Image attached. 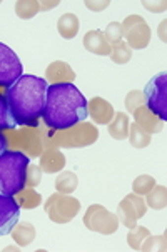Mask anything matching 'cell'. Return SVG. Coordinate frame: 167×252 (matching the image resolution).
I'll list each match as a JSON object with an SVG mask.
<instances>
[{
  "mask_svg": "<svg viewBox=\"0 0 167 252\" xmlns=\"http://www.w3.org/2000/svg\"><path fill=\"white\" fill-rule=\"evenodd\" d=\"M87 115V100L74 84L62 82L47 87L45 109L42 114L47 127L54 130H67L84 122Z\"/></svg>",
  "mask_w": 167,
  "mask_h": 252,
  "instance_id": "1",
  "label": "cell"
},
{
  "mask_svg": "<svg viewBox=\"0 0 167 252\" xmlns=\"http://www.w3.org/2000/svg\"><path fill=\"white\" fill-rule=\"evenodd\" d=\"M45 79L22 74L7 89L5 99L17 126L35 127L45 109L47 97Z\"/></svg>",
  "mask_w": 167,
  "mask_h": 252,
  "instance_id": "2",
  "label": "cell"
},
{
  "mask_svg": "<svg viewBox=\"0 0 167 252\" xmlns=\"http://www.w3.org/2000/svg\"><path fill=\"white\" fill-rule=\"evenodd\" d=\"M29 157L22 152L5 151L0 154V194L17 195L25 189Z\"/></svg>",
  "mask_w": 167,
  "mask_h": 252,
  "instance_id": "3",
  "label": "cell"
},
{
  "mask_svg": "<svg viewBox=\"0 0 167 252\" xmlns=\"http://www.w3.org/2000/svg\"><path fill=\"white\" fill-rule=\"evenodd\" d=\"M144 105L151 114L161 119V122L167 121V75H154L144 89Z\"/></svg>",
  "mask_w": 167,
  "mask_h": 252,
  "instance_id": "4",
  "label": "cell"
},
{
  "mask_svg": "<svg viewBox=\"0 0 167 252\" xmlns=\"http://www.w3.org/2000/svg\"><path fill=\"white\" fill-rule=\"evenodd\" d=\"M45 212L52 222L66 224L70 222L77 216L80 209V202L75 197H70L67 194H54L45 202Z\"/></svg>",
  "mask_w": 167,
  "mask_h": 252,
  "instance_id": "5",
  "label": "cell"
},
{
  "mask_svg": "<svg viewBox=\"0 0 167 252\" xmlns=\"http://www.w3.org/2000/svg\"><path fill=\"white\" fill-rule=\"evenodd\" d=\"M84 224L89 230L109 236V234H114L117 230L119 219L114 214L107 212L99 204H96V206H91L87 209L84 216Z\"/></svg>",
  "mask_w": 167,
  "mask_h": 252,
  "instance_id": "6",
  "label": "cell"
},
{
  "mask_svg": "<svg viewBox=\"0 0 167 252\" xmlns=\"http://www.w3.org/2000/svg\"><path fill=\"white\" fill-rule=\"evenodd\" d=\"M122 35L127 37L129 47L132 49H144L147 47L149 40H151V29L144 22L140 15H129L121 24Z\"/></svg>",
  "mask_w": 167,
  "mask_h": 252,
  "instance_id": "7",
  "label": "cell"
},
{
  "mask_svg": "<svg viewBox=\"0 0 167 252\" xmlns=\"http://www.w3.org/2000/svg\"><path fill=\"white\" fill-rule=\"evenodd\" d=\"M24 67L10 47L0 42V87H10L22 75Z\"/></svg>",
  "mask_w": 167,
  "mask_h": 252,
  "instance_id": "8",
  "label": "cell"
},
{
  "mask_svg": "<svg viewBox=\"0 0 167 252\" xmlns=\"http://www.w3.org/2000/svg\"><path fill=\"white\" fill-rule=\"evenodd\" d=\"M145 202L139 195H134V194H129L126 199L119 204V209H117V214L119 217L117 219L121 220V224H124L126 227H135L137 225V219L144 217L145 214Z\"/></svg>",
  "mask_w": 167,
  "mask_h": 252,
  "instance_id": "9",
  "label": "cell"
},
{
  "mask_svg": "<svg viewBox=\"0 0 167 252\" xmlns=\"http://www.w3.org/2000/svg\"><path fill=\"white\" fill-rule=\"evenodd\" d=\"M20 206L12 195L0 194V236L12 232L14 225L19 222Z\"/></svg>",
  "mask_w": 167,
  "mask_h": 252,
  "instance_id": "10",
  "label": "cell"
},
{
  "mask_svg": "<svg viewBox=\"0 0 167 252\" xmlns=\"http://www.w3.org/2000/svg\"><path fill=\"white\" fill-rule=\"evenodd\" d=\"M87 110H89V115L94 119L96 124H110V121L114 119V107L109 104L107 100L100 99V97H94V99L87 104Z\"/></svg>",
  "mask_w": 167,
  "mask_h": 252,
  "instance_id": "11",
  "label": "cell"
},
{
  "mask_svg": "<svg viewBox=\"0 0 167 252\" xmlns=\"http://www.w3.org/2000/svg\"><path fill=\"white\" fill-rule=\"evenodd\" d=\"M84 47L96 55H110V45L107 44L104 32L100 31H89L85 33Z\"/></svg>",
  "mask_w": 167,
  "mask_h": 252,
  "instance_id": "12",
  "label": "cell"
},
{
  "mask_svg": "<svg viewBox=\"0 0 167 252\" xmlns=\"http://www.w3.org/2000/svg\"><path fill=\"white\" fill-rule=\"evenodd\" d=\"M47 80H50L52 84H62V82H70L75 79V74L66 62H54L47 67L45 70Z\"/></svg>",
  "mask_w": 167,
  "mask_h": 252,
  "instance_id": "13",
  "label": "cell"
},
{
  "mask_svg": "<svg viewBox=\"0 0 167 252\" xmlns=\"http://www.w3.org/2000/svg\"><path fill=\"white\" fill-rule=\"evenodd\" d=\"M64 165H66V157H64L62 152H59V151H47L45 154H42L40 165H38V167H40L47 174H54V172H59V170H62Z\"/></svg>",
  "mask_w": 167,
  "mask_h": 252,
  "instance_id": "14",
  "label": "cell"
},
{
  "mask_svg": "<svg viewBox=\"0 0 167 252\" xmlns=\"http://www.w3.org/2000/svg\"><path fill=\"white\" fill-rule=\"evenodd\" d=\"M134 115H135V124L140 127V129H144L147 134H151V132H161L162 130V124L157 121V117L154 114H149L147 109L145 107H139L134 110Z\"/></svg>",
  "mask_w": 167,
  "mask_h": 252,
  "instance_id": "15",
  "label": "cell"
},
{
  "mask_svg": "<svg viewBox=\"0 0 167 252\" xmlns=\"http://www.w3.org/2000/svg\"><path fill=\"white\" fill-rule=\"evenodd\" d=\"M80 20L75 14H64L57 22V31L64 38H74L79 33Z\"/></svg>",
  "mask_w": 167,
  "mask_h": 252,
  "instance_id": "16",
  "label": "cell"
},
{
  "mask_svg": "<svg viewBox=\"0 0 167 252\" xmlns=\"http://www.w3.org/2000/svg\"><path fill=\"white\" fill-rule=\"evenodd\" d=\"M12 237L19 246H29L32 244V241L35 239V227L29 222H20V224H15L14 229H12Z\"/></svg>",
  "mask_w": 167,
  "mask_h": 252,
  "instance_id": "17",
  "label": "cell"
},
{
  "mask_svg": "<svg viewBox=\"0 0 167 252\" xmlns=\"http://www.w3.org/2000/svg\"><path fill=\"white\" fill-rule=\"evenodd\" d=\"M109 134L117 140H124L129 137V117H127V114L119 112L114 115L109 126Z\"/></svg>",
  "mask_w": 167,
  "mask_h": 252,
  "instance_id": "18",
  "label": "cell"
},
{
  "mask_svg": "<svg viewBox=\"0 0 167 252\" xmlns=\"http://www.w3.org/2000/svg\"><path fill=\"white\" fill-rule=\"evenodd\" d=\"M147 206L151 209H156V211H162L166 209V204H167V189L164 186H154L151 192H147Z\"/></svg>",
  "mask_w": 167,
  "mask_h": 252,
  "instance_id": "19",
  "label": "cell"
},
{
  "mask_svg": "<svg viewBox=\"0 0 167 252\" xmlns=\"http://www.w3.org/2000/svg\"><path fill=\"white\" fill-rule=\"evenodd\" d=\"M77 186H79V179L74 172H62L55 181V189L61 194H72Z\"/></svg>",
  "mask_w": 167,
  "mask_h": 252,
  "instance_id": "20",
  "label": "cell"
},
{
  "mask_svg": "<svg viewBox=\"0 0 167 252\" xmlns=\"http://www.w3.org/2000/svg\"><path fill=\"white\" fill-rule=\"evenodd\" d=\"M129 139H131V145L135 149H144L151 144V134H147L144 129H140L137 124L129 126Z\"/></svg>",
  "mask_w": 167,
  "mask_h": 252,
  "instance_id": "21",
  "label": "cell"
},
{
  "mask_svg": "<svg viewBox=\"0 0 167 252\" xmlns=\"http://www.w3.org/2000/svg\"><path fill=\"white\" fill-rule=\"evenodd\" d=\"M110 57L115 63H127L132 57V50L126 42H117L110 47Z\"/></svg>",
  "mask_w": 167,
  "mask_h": 252,
  "instance_id": "22",
  "label": "cell"
},
{
  "mask_svg": "<svg viewBox=\"0 0 167 252\" xmlns=\"http://www.w3.org/2000/svg\"><path fill=\"white\" fill-rule=\"evenodd\" d=\"M17 124L12 117L10 107L7 104V99L0 94V130L2 129H15Z\"/></svg>",
  "mask_w": 167,
  "mask_h": 252,
  "instance_id": "23",
  "label": "cell"
},
{
  "mask_svg": "<svg viewBox=\"0 0 167 252\" xmlns=\"http://www.w3.org/2000/svg\"><path fill=\"white\" fill-rule=\"evenodd\" d=\"M151 236V232H149V229L145 227H140V225H135V227L131 229L129 236H127V242H129V246L132 247L134 251L140 249V244H142V241L145 237Z\"/></svg>",
  "mask_w": 167,
  "mask_h": 252,
  "instance_id": "24",
  "label": "cell"
},
{
  "mask_svg": "<svg viewBox=\"0 0 167 252\" xmlns=\"http://www.w3.org/2000/svg\"><path fill=\"white\" fill-rule=\"evenodd\" d=\"M156 186V181H154V177L151 176H139L132 184V190H134V194L137 195H145L147 192L152 190V187Z\"/></svg>",
  "mask_w": 167,
  "mask_h": 252,
  "instance_id": "25",
  "label": "cell"
},
{
  "mask_svg": "<svg viewBox=\"0 0 167 252\" xmlns=\"http://www.w3.org/2000/svg\"><path fill=\"white\" fill-rule=\"evenodd\" d=\"M38 3L37 2H27V0H20V2L15 3V12L19 17L22 19H29V17H33L38 10Z\"/></svg>",
  "mask_w": 167,
  "mask_h": 252,
  "instance_id": "26",
  "label": "cell"
},
{
  "mask_svg": "<svg viewBox=\"0 0 167 252\" xmlns=\"http://www.w3.org/2000/svg\"><path fill=\"white\" fill-rule=\"evenodd\" d=\"M104 37H105V40H107V44H117V42H121L122 40V31H121V24L119 22H112V24H109L107 25V29H105V32H104Z\"/></svg>",
  "mask_w": 167,
  "mask_h": 252,
  "instance_id": "27",
  "label": "cell"
},
{
  "mask_svg": "<svg viewBox=\"0 0 167 252\" xmlns=\"http://www.w3.org/2000/svg\"><path fill=\"white\" fill-rule=\"evenodd\" d=\"M142 251H166V236L162 237H145L140 244Z\"/></svg>",
  "mask_w": 167,
  "mask_h": 252,
  "instance_id": "28",
  "label": "cell"
},
{
  "mask_svg": "<svg viewBox=\"0 0 167 252\" xmlns=\"http://www.w3.org/2000/svg\"><path fill=\"white\" fill-rule=\"evenodd\" d=\"M144 104V94L140 92V91H132L127 94V97H126V107L129 112L134 114V110L135 109H139L140 105Z\"/></svg>",
  "mask_w": 167,
  "mask_h": 252,
  "instance_id": "29",
  "label": "cell"
},
{
  "mask_svg": "<svg viewBox=\"0 0 167 252\" xmlns=\"http://www.w3.org/2000/svg\"><path fill=\"white\" fill-rule=\"evenodd\" d=\"M42 182V169L38 165H29L27 176H25V184L29 187H37Z\"/></svg>",
  "mask_w": 167,
  "mask_h": 252,
  "instance_id": "30",
  "label": "cell"
},
{
  "mask_svg": "<svg viewBox=\"0 0 167 252\" xmlns=\"http://www.w3.org/2000/svg\"><path fill=\"white\" fill-rule=\"evenodd\" d=\"M25 194H27V195L24 197V200H20V204H22L25 209H33V207H37L38 204H40V197H38V194L35 190L29 189ZM20 204H19V206H20Z\"/></svg>",
  "mask_w": 167,
  "mask_h": 252,
  "instance_id": "31",
  "label": "cell"
},
{
  "mask_svg": "<svg viewBox=\"0 0 167 252\" xmlns=\"http://www.w3.org/2000/svg\"><path fill=\"white\" fill-rule=\"evenodd\" d=\"M85 5H87L89 8H91V10H102V8H105L107 5H109V0H107V2H102V3H94V2H85Z\"/></svg>",
  "mask_w": 167,
  "mask_h": 252,
  "instance_id": "32",
  "label": "cell"
},
{
  "mask_svg": "<svg viewBox=\"0 0 167 252\" xmlns=\"http://www.w3.org/2000/svg\"><path fill=\"white\" fill-rule=\"evenodd\" d=\"M5 149H7V139L3 137L2 134H0V154L5 152Z\"/></svg>",
  "mask_w": 167,
  "mask_h": 252,
  "instance_id": "33",
  "label": "cell"
}]
</instances>
